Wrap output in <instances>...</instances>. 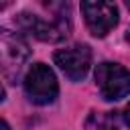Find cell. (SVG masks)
Masks as SVG:
<instances>
[{
    "label": "cell",
    "instance_id": "6da1fadb",
    "mask_svg": "<svg viewBox=\"0 0 130 130\" xmlns=\"http://www.w3.org/2000/svg\"><path fill=\"white\" fill-rule=\"evenodd\" d=\"M16 24L22 30L30 32L35 39L45 41V43H61L69 37V30H71V24L65 16H53V18L47 20V18L30 14V12L18 14Z\"/></svg>",
    "mask_w": 130,
    "mask_h": 130
},
{
    "label": "cell",
    "instance_id": "7a4b0ae2",
    "mask_svg": "<svg viewBox=\"0 0 130 130\" xmlns=\"http://www.w3.org/2000/svg\"><path fill=\"white\" fill-rule=\"evenodd\" d=\"M24 91H26L28 100L39 106L51 104L59 93L55 73L45 63H35L24 75Z\"/></svg>",
    "mask_w": 130,
    "mask_h": 130
},
{
    "label": "cell",
    "instance_id": "3957f363",
    "mask_svg": "<svg viewBox=\"0 0 130 130\" xmlns=\"http://www.w3.org/2000/svg\"><path fill=\"white\" fill-rule=\"evenodd\" d=\"M95 83L104 100H122L130 93V71L118 63H100L95 67Z\"/></svg>",
    "mask_w": 130,
    "mask_h": 130
},
{
    "label": "cell",
    "instance_id": "277c9868",
    "mask_svg": "<svg viewBox=\"0 0 130 130\" xmlns=\"http://www.w3.org/2000/svg\"><path fill=\"white\" fill-rule=\"evenodd\" d=\"M81 12H83L85 24L93 37H106L118 24V8L112 2L87 0V2H81Z\"/></svg>",
    "mask_w": 130,
    "mask_h": 130
},
{
    "label": "cell",
    "instance_id": "5b68a950",
    "mask_svg": "<svg viewBox=\"0 0 130 130\" xmlns=\"http://www.w3.org/2000/svg\"><path fill=\"white\" fill-rule=\"evenodd\" d=\"M28 45L20 35L0 28V71L18 73V69L28 59Z\"/></svg>",
    "mask_w": 130,
    "mask_h": 130
},
{
    "label": "cell",
    "instance_id": "8992f818",
    "mask_svg": "<svg viewBox=\"0 0 130 130\" xmlns=\"http://www.w3.org/2000/svg\"><path fill=\"white\" fill-rule=\"evenodd\" d=\"M55 63L59 69L71 79V81H81L91 65V51L85 45H75L69 49H61L55 53Z\"/></svg>",
    "mask_w": 130,
    "mask_h": 130
},
{
    "label": "cell",
    "instance_id": "52a82bcc",
    "mask_svg": "<svg viewBox=\"0 0 130 130\" xmlns=\"http://www.w3.org/2000/svg\"><path fill=\"white\" fill-rule=\"evenodd\" d=\"M116 122L110 116V112L106 114H91L87 120V130H114Z\"/></svg>",
    "mask_w": 130,
    "mask_h": 130
},
{
    "label": "cell",
    "instance_id": "ba28073f",
    "mask_svg": "<svg viewBox=\"0 0 130 130\" xmlns=\"http://www.w3.org/2000/svg\"><path fill=\"white\" fill-rule=\"evenodd\" d=\"M124 120H126V124H128V128H130V104H128L126 110H124Z\"/></svg>",
    "mask_w": 130,
    "mask_h": 130
},
{
    "label": "cell",
    "instance_id": "9c48e42d",
    "mask_svg": "<svg viewBox=\"0 0 130 130\" xmlns=\"http://www.w3.org/2000/svg\"><path fill=\"white\" fill-rule=\"evenodd\" d=\"M0 130H10V126H8L4 120H0Z\"/></svg>",
    "mask_w": 130,
    "mask_h": 130
},
{
    "label": "cell",
    "instance_id": "30bf717a",
    "mask_svg": "<svg viewBox=\"0 0 130 130\" xmlns=\"http://www.w3.org/2000/svg\"><path fill=\"white\" fill-rule=\"evenodd\" d=\"M2 100H4V87L0 85V102H2Z\"/></svg>",
    "mask_w": 130,
    "mask_h": 130
},
{
    "label": "cell",
    "instance_id": "8fae6325",
    "mask_svg": "<svg viewBox=\"0 0 130 130\" xmlns=\"http://www.w3.org/2000/svg\"><path fill=\"white\" fill-rule=\"evenodd\" d=\"M128 8H130V2H128Z\"/></svg>",
    "mask_w": 130,
    "mask_h": 130
}]
</instances>
